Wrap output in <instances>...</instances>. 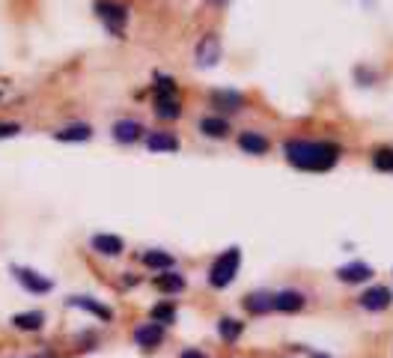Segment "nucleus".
Masks as SVG:
<instances>
[{"label": "nucleus", "mask_w": 393, "mask_h": 358, "mask_svg": "<svg viewBox=\"0 0 393 358\" xmlns=\"http://www.w3.org/2000/svg\"><path fill=\"white\" fill-rule=\"evenodd\" d=\"M283 152H286V161L292 167L310 170V174L331 170L340 159V146L331 141H286Z\"/></svg>", "instance_id": "obj_1"}, {"label": "nucleus", "mask_w": 393, "mask_h": 358, "mask_svg": "<svg viewBox=\"0 0 393 358\" xmlns=\"http://www.w3.org/2000/svg\"><path fill=\"white\" fill-rule=\"evenodd\" d=\"M238 266H242V251H238V248L224 251V254H220V257L215 260L212 272H209V284L218 287V289L230 287L233 278H235V272H238Z\"/></svg>", "instance_id": "obj_2"}, {"label": "nucleus", "mask_w": 393, "mask_h": 358, "mask_svg": "<svg viewBox=\"0 0 393 358\" xmlns=\"http://www.w3.org/2000/svg\"><path fill=\"white\" fill-rule=\"evenodd\" d=\"M96 15L108 24V30L113 33V36H119L126 21H128V9L123 4H113V0H96Z\"/></svg>", "instance_id": "obj_3"}, {"label": "nucleus", "mask_w": 393, "mask_h": 358, "mask_svg": "<svg viewBox=\"0 0 393 358\" xmlns=\"http://www.w3.org/2000/svg\"><path fill=\"white\" fill-rule=\"evenodd\" d=\"M12 275H15V281H19V284L27 289V293H33V296H42V293H51V289H54V281L45 278V275H39L36 269L12 266Z\"/></svg>", "instance_id": "obj_4"}, {"label": "nucleus", "mask_w": 393, "mask_h": 358, "mask_svg": "<svg viewBox=\"0 0 393 358\" xmlns=\"http://www.w3.org/2000/svg\"><path fill=\"white\" fill-rule=\"evenodd\" d=\"M218 60H220V39L215 36V33H206V36L200 39V45H197V66L212 69Z\"/></svg>", "instance_id": "obj_5"}, {"label": "nucleus", "mask_w": 393, "mask_h": 358, "mask_svg": "<svg viewBox=\"0 0 393 358\" xmlns=\"http://www.w3.org/2000/svg\"><path fill=\"white\" fill-rule=\"evenodd\" d=\"M161 340H164V326H158V322H143V326L134 329V344L138 347L152 349V347H158Z\"/></svg>", "instance_id": "obj_6"}, {"label": "nucleus", "mask_w": 393, "mask_h": 358, "mask_svg": "<svg viewBox=\"0 0 393 358\" xmlns=\"http://www.w3.org/2000/svg\"><path fill=\"white\" fill-rule=\"evenodd\" d=\"M90 245H93V251L96 254H101V257H119L123 254V239L119 236H111V233H98V236H93L90 239Z\"/></svg>", "instance_id": "obj_7"}, {"label": "nucleus", "mask_w": 393, "mask_h": 358, "mask_svg": "<svg viewBox=\"0 0 393 358\" xmlns=\"http://www.w3.org/2000/svg\"><path fill=\"white\" fill-rule=\"evenodd\" d=\"M69 308H81V311L98 317L101 322H111V319H113V311L108 308V304H101V302L90 299V296H75V299H69Z\"/></svg>", "instance_id": "obj_8"}, {"label": "nucleus", "mask_w": 393, "mask_h": 358, "mask_svg": "<svg viewBox=\"0 0 393 358\" xmlns=\"http://www.w3.org/2000/svg\"><path fill=\"white\" fill-rule=\"evenodd\" d=\"M337 278L340 281H346V284H361V281H369L372 278V266L367 263H349V266H340L337 269Z\"/></svg>", "instance_id": "obj_9"}, {"label": "nucleus", "mask_w": 393, "mask_h": 358, "mask_svg": "<svg viewBox=\"0 0 393 358\" xmlns=\"http://www.w3.org/2000/svg\"><path fill=\"white\" fill-rule=\"evenodd\" d=\"M212 105L220 111H242L245 108V96L235 90H215L212 93Z\"/></svg>", "instance_id": "obj_10"}, {"label": "nucleus", "mask_w": 393, "mask_h": 358, "mask_svg": "<svg viewBox=\"0 0 393 358\" xmlns=\"http://www.w3.org/2000/svg\"><path fill=\"white\" fill-rule=\"evenodd\" d=\"M143 134V126L138 123V119H119V123L113 126V138L119 144H134Z\"/></svg>", "instance_id": "obj_11"}, {"label": "nucleus", "mask_w": 393, "mask_h": 358, "mask_svg": "<svg viewBox=\"0 0 393 358\" xmlns=\"http://www.w3.org/2000/svg\"><path fill=\"white\" fill-rule=\"evenodd\" d=\"M361 304L367 311H384L390 304V289L387 287H372L361 296Z\"/></svg>", "instance_id": "obj_12"}, {"label": "nucleus", "mask_w": 393, "mask_h": 358, "mask_svg": "<svg viewBox=\"0 0 393 358\" xmlns=\"http://www.w3.org/2000/svg\"><path fill=\"white\" fill-rule=\"evenodd\" d=\"M146 146L152 152H176L179 149V138H176V134H170V131H152L146 138Z\"/></svg>", "instance_id": "obj_13"}, {"label": "nucleus", "mask_w": 393, "mask_h": 358, "mask_svg": "<svg viewBox=\"0 0 393 358\" xmlns=\"http://www.w3.org/2000/svg\"><path fill=\"white\" fill-rule=\"evenodd\" d=\"M238 146H242L247 156H265V152H268V138H262L260 131H245L242 138H238Z\"/></svg>", "instance_id": "obj_14"}, {"label": "nucleus", "mask_w": 393, "mask_h": 358, "mask_svg": "<svg viewBox=\"0 0 393 358\" xmlns=\"http://www.w3.org/2000/svg\"><path fill=\"white\" fill-rule=\"evenodd\" d=\"M12 326L19 332H39L45 326V314L42 311H24L12 317Z\"/></svg>", "instance_id": "obj_15"}, {"label": "nucleus", "mask_w": 393, "mask_h": 358, "mask_svg": "<svg viewBox=\"0 0 393 358\" xmlns=\"http://www.w3.org/2000/svg\"><path fill=\"white\" fill-rule=\"evenodd\" d=\"M275 308L283 311V314H295L304 308V296L295 293V289H283V293L275 296Z\"/></svg>", "instance_id": "obj_16"}, {"label": "nucleus", "mask_w": 393, "mask_h": 358, "mask_svg": "<svg viewBox=\"0 0 393 358\" xmlns=\"http://www.w3.org/2000/svg\"><path fill=\"white\" fill-rule=\"evenodd\" d=\"M155 114L161 119H176L182 114V105L176 96H155Z\"/></svg>", "instance_id": "obj_17"}, {"label": "nucleus", "mask_w": 393, "mask_h": 358, "mask_svg": "<svg viewBox=\"0 0 393 358\" xmlns=\"http://www.w3.org/2000/svg\"><path fill=\"white\" fill-rule=\"evenodd\" d=\"M200 131L209 134V138H227L230 123L224 116H206V119H200Z\"/></svg>", "instance_id": "obj_18"}, {"label": "nucleus", "mask_w": 393, "mask_h": 358, "mask_svg": "<svg viewBox=\"0 0 393 358\" xmlns=\"http://www.w3.org/2000/svg\"><path fill=\"white\" fill-rule=\"evenodd\" d=\"M141 260H143V266H149V269H161V272L173 269V257H170L167 251H146V254H141Z\"/></svg>", "instance_id": "obj_19"}, {"label": "nucleus", "mask_w": 393, "mask_h": 358, "mask_svg": "<svg viewBox=\"0 0 393 358\" xmlns=\"http://www.w3.org/2000/svg\"><path fill=\"white\" fill-rule=\"evenodd\" d=\"M245 308L250 314H265V311L275 308V296H271V293H253V296L245 299Z\"/></svg>", "instance_id": "obj_20"}, {"label": "nucleus", "mask_w": 393, "mask_h": 358, "mask_svg": "<svg viewBox=\"0 0 393 358\" xmlns=\"http://www.w3.org/2000/svg\"><path fill=\"white\" fill-rule=\"evenodd\" d=\"M90 134H93V129L87 123H72L63 131H57V141H90Z\"/></svg>", "instance_id": "obj_21"}, {"label": "nucleus", "mask_w": 393, "mask_h": 358, "mask_svg": "<svg viewBox=\"0 0 393 358\" xmlns=\"http://www.w3.org/2000/svg\"><path fill=\"white\" fill-rule=\"evenodd\" d=\"M155 287L161 289V293H182V289H185V278L176 275V272H164V275L155 278Z\"/></svg>", "instance_id": "obj_22"}, {"label": "nucleus", "mask_w": 393, "mask_h": 358, "mask_svg": "<svg viewBox=\"0 0 393 358\" xmlns=\"http://www.w3.org/2000/svg\"><path fill=\"white\" fill-rule=\"evenodd\" d=\"M218 332H220V337H224V340H235L238 334H242V322L224 317V319L218 322Z\"/></svg>", "instance_id": "obj_23"}, {"label": "nucleus", "mask_w": 393, "mask_h": 358, "mask_svg": "<svg viewBox=\"0 0 393 358\" xmlns=\"http://www.w3.org/2000/svg\"><path fill=\"white\" fill-rule=\"evenodd\" d=\"M176 319V308L173 304H167V302H161V304H155V308H152V322H173Z\"/></svg>", "instance_id": "obj_24"}, {"label": "nucleus", "mask_w": 393, "mask_h": 358, "mask_svg": "<svg viewBox=\"0 0 393 358\" xmlns=\"http://www.w3.org/2000/svg\"><path fill=\"white\" fill-rule=\"evenodd\" d=\"M372 164L379 170H393V149H379L372 156Z\"/></svg>", "instance_id": "obj_25"}, {"label": "nucleus", "mask_w": 393, "mask_h": 358, "mask_svg": "<svg viewBox=\"0 0 393 358\" xmlns=\"http://www.w3.org/2000/svg\"><path fill=\"white\" fill-rule=\"evenodd\" d=\"M155 96H176V81H173V78H164V75H158Z\"/></svg>", "instance_id": "obj_26"}, {"label": "nucleus", "mask_w": 393, "mask_h": 358, "mask_svg": "<svg viewBox=\"0 0 393 358\" xmlns=\"http://www.w3.org/2000/svg\"><path fill=\"white\" fill-rule=\"evenodd\" d=\"M19 131H21L19 123H0V138H15Z\"/></svg>", "instance_id": "obj_27"}, {"label": "nucleus", "mask_w": 393, "mask_h": 358, "mask_svg": "<svg viewBox=\"0 0 393 358\" xmlns=\"http://www.w3.org/2000/svg\"><path fill=\"white\" fill-rule=\"evenodd\" d=\"M182 358H206V355H203L200 349H185V352H182Z\"/></svg>", "instance_id": "obj_28"}, {"label": "nucleus", "mask_w": 393, "mask_h": 358, "mask_svg": "<svg viewBox=\"0 0 393 358\" xmlns=\"http://www.w3.org/2000/svg\"><path fill=\"white\" fill-rule=\"evenodd\" d=\"M313 358H328V355H313Z\"/></svg>", "instance_id": "obj_29"}, {"label": "nucleus", "mask_w": 393, "mask_h": 358, "mask_svg": "<svg viewBox=\"0 0 393 358\" xmlns=\"http://www.w3.org/2000/svg\"><path fill=\"white\" fill-rule=\"evenodd\" d=\"M218 4H224V0H218Z\"/></svg>", "instance_id": "obj_30"}]
</instances>
